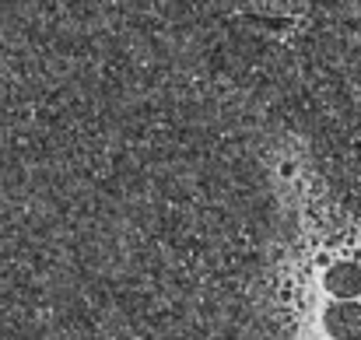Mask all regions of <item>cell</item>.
I'll use <instances>...</instances> for the list:
<instances>
[{"instance_id":"6da1fadb","label":"cell","mask_w":361,"mask_h":340,"mask_svg":"<svg viewBox=\"0 0 361 340\" xmlns=\"http://www.w3.org/2000/svg\"><path fill=\"white\" fill-rule=\"evenodd\" d=\"M326 330L337 340H361V305L358 302H341L326 312Z\"/></svg>"},{"instance_id":"7a4b0ae2","label":"cell","mask_w":361,"mask_h":340,"mask_svg":"<svg viewBox=\"0 0 361 340\" xmlns=\"http://www.w3.org/2000/svg\"><path fill=\"white\" fill-rule=\"evenodd\" d=\"M326 288H330L334 295H341V298L361 295V267L358 263H341V267H334L330 277H326Z\"/></svg>"}]
</instances>
